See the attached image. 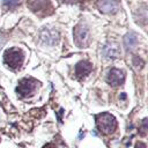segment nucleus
<instances>
[{"instance_id": "f03ea898", "label": "nucleus", "mask_w": 148, "mask_h": 148, "mask_svg": "<svg viewBox=\"0 0 148 148\" xmlns=\"http://www.w3.org/2000/svg\"><path fill=\"white\" fill-rule=\"evenodd\" d=\"M23 59H24V56H23L22 51H20L18 49H10V50L6 51V53L3 56L5 64L13 69L20 67L23 62Z\"/></svg>"}, {"instance_id": "ddd939ff", "label": "nucleus", "mask_w": 148, "mask_h": 148, "mask_svg": "<svg viewBox=\"0 0 148 148\" xmlns=\"http://www.w3.org/2000/svg\"><path fill=\"white\" fill-rule=\"evenodd\" d=\"M133 65H134V67H138V66H139V67H141V66L143 65V62L141 61V59H140V58H138V57H136V58H134V60H133Z\"/></svg>"}, {"instance_id": "f257e3e1", "label": "nucleus", "mask_w": 148, "mask_h": 148, "mask_svg": "<svg viewBox=\"0 0 148 148\" xmlns=\"http://www.w3.org/2000/svg\"><path fill=\"white\" fill-rule=\"evenodd\" d=\"M96 124L98 130L104 134H111L117 128V120L110 113H101L96 117Z\"/></svg>"}, {"instance_id": "f8f14e48", "label": "nucleus", "mask_w": 148, "mask_h": 148, "mask_svg": "<svg viewBox=\"0 0 148 148\" xmlns=\"http://www.w3.org/2000/svg\"><path fill=\"white\" fill-rule=\"evenodd\" d=\"M20 0H3V5L8 8H13L18 3Z\"/></svg>"}, {"instance_id": "7ed1b4c3", "label": "nucleus", "mask_w": 148, "mask_h": 148, "mask_svg": "<svg viewBox=\"0 0 148 148\" xmlns=\"http://www.w3.org/2000/svg\"><path fill=\"white\" fill-rule=\"evenodd\" d=\"M28 7L37 15H49L53 9L49 0H29Z\"/></svg>"}, {"instance_id": "6e6552de", "label": "nucleus", "mask_w": 148, "mask_h": 148, "mask_svg": "<svg viewBox=\"0 0 148 148\" xmlns=\"http://www.w3.org/2000/svg\"><path fill=\"white\" fill-rule=\"evenodd\" d=\"M40 39L47 45H54L58 42V32L50 28H44L40 32Z\"/></svg>"}, {"instance_id": "dca6fc26", "label": "nucleus", "mask_w": 148, "mask_h": 148, "mask_svg": "<svg viewBox=\"0 0 148 148\" xmlns=\"http://www.w3.org/2000/svg\"><path fill=\"white\" fill-rule=\"evenodd\" d=\"M43 148H56V147H54L52 143H47V145H46V146H44Z\"/></svg>"}, {"instance_id": "9b49d317", "label": "nucleus", "mask_w": 148, "mask_h": 148, "mask_svg": "<svg viewBox=\"0 0 148 148\" xmlns=\"http://www.w3.org/2000/svg\"><path fill=\"white\" fill-rule=\"evenodd\" d=\"M138 43V37L134 34H128L125 37V45L127 49H133Z\"/></svg>"}, {"instance_id": "2eb2a0df", "label": "nucleus", "mask_w": 148, "mask_h": 148, "mask_svg": "<svg viewBox=\"0 0 148 148\" xmlns=\"http://www.w3.org/2000/svg\"><path fill=\"white\" fill-rule=\"evenodd\" d=\"M135 148H146V145L143 142H138V145H136Z\"/></svg>"}, {"instance_id": "1a4fd4ad", "label": "nucleus", "mask_w": 148, "mask_h": 148, "mask_svg": "<svg viewBox=\"0 0 148 148\" xmlns=\"http://www.w3.org/2000/svg\"><path fill=\"white\" fill-rule=\"evenodd\" d=\"M92 69V66L88 61H81L75 66V74L77 77H84L87 76Z\"/></svg>"}, {"instance_id": "9d476101", "label": "nucleus", "mask_w": 148, "mask_h": 148, "mask_svg": "<svg viewBox=\"0 0 148 148\" xmlns=\"http://www.w3.org/2000/svg\"><path fill=\"white\" fill-rule=\"evenodd\" d=\"M104 54L108 58H118L120 56V50L116 44H110L104 47Z\"/></svg>"}, {"instance_id": "4468645a", "label": "nucleus", "mask_w": 148, "mask_h": 148, "mask_svg": "<svg viewBox=\"0 0 148 148\" xmlns=\"http://www.w3.org/2000/svg\"><path fill=\"white\" fill-rule=\"evenodd\" d=\"M61 2H66V3H75V2H79L80 0H60Z\"/></svg>"}, {"instance_id": "20e7f679", "label": "nucleus", "mask_w": 148, "mask_h": 148, "mask_svg": "<svg viewBox=\"0 0 148 148\" xmlns=\"http://www.w3.org/2000/svg\"><path fill=\"white\" fill-rule=\"evenodd\" d=\"M74 42L80 47L87 46L89 44L90 35H89V30L86 25H83V24L76 25V28L74 29Z\"/></svg>"}, {"instance_id": "423d86ee", "label": "nucleus", "mask_w": 148, "mask_h": 148, "mask_svg": "<svg viewBox=\"0 0 148 148\" xmlns=\"http://www.w3.org/2000/svg\"><path fill=\"white\" fill-rule=\"evenodd\" d=\"M124 80H125V74L123 71H120L118 68H112L111 71H109V74L106 76V81L113 87L121 84L124 82Z\"/></svg>"}, {"instance_id": "39448f33", "label": "nucleus", "mask_w": 148, "mask_h": 148, "mask_svg": "<svg viewBox=\"0 0 148 148\" xmlns=\"http://www.w3.org/2000/svg\"><path fill=\"white\" fill-rule=\"evenodd\" d=\"M36 87H37V81L32 79H23L20 81L16 90L22 97H25V96H30L35 91Z\"/></svg>"}, {"instance_id": "0eeeda50", "label": "nucleus", "mask_w": 148, "mask_h": 148, "mask_svg": "<svg viewBox=\"0 0 148 148\" xmlns=\"http://www.w3.org/2000/svg\"><path fill=\"white\" fill-rule=\"evenodd\" d=\"M97 6L103 13H108V14L116 13L120 7L118 0H98Z\"/></svg>"}]
</instances>
